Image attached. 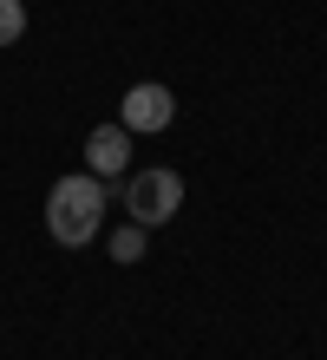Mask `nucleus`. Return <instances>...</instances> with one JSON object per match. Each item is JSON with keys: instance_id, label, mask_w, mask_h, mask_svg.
<instances>
[{"instance_id": "423d86ee", "label": "nucleus", "mask_w": 327, "mask_h": 360, "mask_svg": "<svg viewBox=\"0 0 327 360\" xmlns=\"http://www.w3.org/2000/svg\"><path fill=\"white\" fill-rule=\"evenodd\" d=\"M20 33H27V0H0V46H13Z\"/></svg>"}, {"instance_id": "7ed1b4c3", "label": "nucleus", "mask_w": 327, "mask_h": 360, "mask_svg": "<svg viewBox=\"0 0 327 360\" xmlns=\"http://www.w3.org/2000/svg\"><path fill=\"white\" fill-rule=\"evenodd\" d=\"M177 118V98H170V86H131L124 92V105H118V124L124 131H164V124Z\"/></svg>"}, {"instance_id": "f03ea898", "label": "nucleus", "mask_w": 327, "mask_h": 360, "mask_svg": "<svg viewBox=\"0 0 327 360\" xmlns=\"http://www.w3.org/2000/svg\"><path fill=\"white\" fill-rule=\"evenodd\" d=\"M184 210V177L177 171H131L124 177V217L131 223H144V229H164L170 217Z\"/></svg>"}, {"instance_id": "39448f33", "label": "nucleus", "mask_w": 327, "mask_h": 360, "mask_svg": "<svg viewBox=\"0 0 327 360\" xmlns=\"http://www.w3.org/2000/svg\"><path fill=\"white\" fill-rule=\"evenodd\" d=\"M144 236H150L144 223H124L118 236H112V262H144Z\"/></svg>"}, {"instance_id": "20e7f679", "label": "nucleus", "mask_w": 327, "mask_h": 360, "mask_svg": "<svg viewBox=\"0 0 327 360\" xmlns=\"http://www.w3.org/2000/svg\"><path fill=\"white\" fill-rule=\"evenodd\" d=\"M85 171L92 177H131V131L124 124H98L92 138H85Z\"/></svg>"}, {"instance_id": "f257e3e1", "label": "nucleus", "mask_w": 327, "mask_h": 360, "mask_svg": "<svg viewBox=\"0 0 327 360\" xmlns=\"http://www.w3.org/2000/svg\"><path fill=\"white\" fill-rule=\"evenodd\" d=\"M105 223V177L79 171V177H53L46 190V229L59 249H85Z\"/></svg>"}]
</instances>
